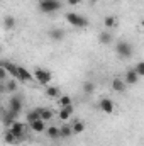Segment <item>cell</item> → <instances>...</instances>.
<instances>
[{
	"label": "cell",
	"instance_id": "cell-1",
	"mask_svg": "<svg viewBox=\"0 0 144 146\" xmlns=\"http://www.w3.org/2000/svg\"><path fill=\"white\" fill-rule=\"evenodd\" d=\"M65 19L68 21V24H71L73 27H78V29H87V27H88V19L83 17V15H80V14L68 12Z\"/></svg>",
	"mask_w": 144,
	"mask_h": 146
},
{
	"label": "cell",
	"instance_id": "cell-2",
	"mask_svg": "<svg viewBox=\"0 0 144 146\" xmlns=\"http://www.w3.org/2000/svg\"><path fill=\"white\" fill-rule=\"evenodd\" d=\"M34 80L41 85H51V80H53V73L46 68H36L34 70Z\"/></svg>",
	"mask_w": 144,
	"mask_h": 146
},
{
	"label": "cell",
	"instance_id": "cell-3",
	"mask_svg": "<svg viewBox=\"0 0 144 146\" xmlns=\"http://www.w3.org/2000/svg\"><path fill=\"white\" fill-rule=\"evenodd\" d=\"M61 9V2L59 0H39V10L44 14H51Z\"/></svg>",
	"mask_w": 144,
	"mask_h": 146
},
{
	"label": "cell",
	"instance_id": "cell-4",
	"mask_svg": "<svg viewBox=\"0 0 144 146\" xmlns=\"http://www.w3.org/2000/svg\"><path fill=\"white\" fill-rule=\"evenodd\" d=\"M115 53H117V56H120V58H131V56H132V46H131V42H127V41H119L117 46H115Z\"/></svg>",
	"mask_w": 144,
	"mask_h": 146
},
{
	"label": "cell",
	"instance_id": "cell-5",
	"mask_svg": "<svg viewBox=\"0 0 144 146\" xmlns=\"http://www.w3.org/2000/svg\"><path fill=\"white\" fill-rule=\"evenodd\" d=\"M20 110H22V99L17 97V95H12L10 100H9V115L15 117V115L20 114Z\"/></svg>",
	"mask_w": 144,
	"mask_h": 146
},
{
	"label": "cell",
	"instance_id": "cell-6",
	"mask_svg": "<svg viewBox=\"0 0 144 146\" xmlns=\"http://www.w3.org/2000/svg\"><path fill=\"white\" fill-rule=\"evenodd\" d=\"M15 136H19L20 139H24V136H26V131H27V124H24V122H19V121H14L12 124H10V127H9Z\"/></svg>",
	"mask_w": 144,
	"mask_h": 146
},
{
	"label": "cell",
	"instance_id": "cell-7",
	"mask_svg": "<svg viewBox=\"0 0 144 146\" xmlns=\"http://www.w3.org/2000/svg\"><path fill=\"white\" fill-rule=\"evenodd\" d=\"M98 110L104 112V114H114V112H115V104H114V100H110V99H100V102H98Z\"/></svg>",
	"mask_w": 144,
	"mask_h": 146
},
{
	"label": "cell",
	"instance_id": "cell-8",
	"mask_svg": "<svg viewBox=\"0 0 144 146\" xmlns=\"http://www.w3.org/2000/svg\"><path fill=\"white\" fill-rule=\"evenodd\" d=\"M139 75L136 73V70L134 68H129L127 72L124 73V82H126V85H136L137 82H139Z\"/></svg>",
	"mask_w": 144,
	"mask_h": 146
},
{
	"label": "cell",
	"instance_id": "cell-9",
	"mask_svg": "<svg viewBox=\"0 0 144 146\" xmlns=\"http://www.w3.org/2000/svg\"><path fill=\"white\" fill-rule=\"evenodd\" d=\"M17 80L22 82V83H27L31 80H34V73H31L29 70H26L24 66H19V72H17Z\"/></svg>",
	"mask_w": 144,
	"mask_h": 146
},
{
	"label": "cell",
	"instance_id": "cell-10",
	"mask_svg": "<svg viewBox=\"0 0 144 146\" xmlns=\"http://www.w3.org/2000/svg\"><path fill=\"white\" fill-rule=\"evenodd\" d=\"M29 127H31V131H34V133H44V131L48 129V122L42 121V119H37V121H34V122L29 124Z\"/></svg>",
	"mask_w": 144,
	"mask_h": 146
},
{
	"label": "cell",
	"instance_id": "cell-11",
	"mask_svg": "<svg viewBox=\"0 0 144 146\" xmlns=\"http://www.w3.org/2000/svg\"><path fill=\"white\" fill-rule=\"evenodd\" d=\"M3 141H5L7 145H19L22 139H20L19 136H15V134H14L10 129H7V131L3 133Z\"/></svg>",
	"mask_w": 144,
	"mask_h": 146
},
{
	"label": "cell",
	"instance_id": "cell-12",
	"mask_svg": "<svg viewBox=\"0 0 144 146\" xmlns=\"http://www.w3.org/2000/svg\"><path fill=\"white\" fill-rule=\"evenodd\" d=\"M2 68H5L9 75H12V78L17 80V72H19V65L10 63V61H2Z\"/></svg>",
	"mask_w": 144,
	"mask_h": 146
},
{
	"label": "cell",
	"instance_id": "cell-13",
	"mask_svg": "<svg viewBox=\"0 0 144 146\" xmlns=\"http://www.w3.org/2000/svg\"><path fill=\"white\" fill-rule=\"evenodd\" d=\"M73 112H75V109H73V106H66V107H61L59 109V112H58V117L63 121V122H66L70 117L73 115Z\"/></svg>",
	"mask_w": 144,
	"mask_h": 146
},
{
	"label": "cell",
	"instance_id": "cell-14",
	"mask_svg": "<svg viewBox=\"0 0 144 146\" xmlns=\"http://www.w3.org/2000/svg\"><path fill=\"white\" fill-rule=\"evenodd\" d=\"M46 95L48 97H51V99H59L63 94H61V90H59V87H54V85H46Z\"/></svg>",
	"mask_w": 144,
	"mask_h": 146
},
{
	"label": "cell",
	"instance_id": "cell-15",
	"mask_svg": "<svg viewBox=\"0 0 144 146\" xmlns=\"http://www.w3.org/2000/svg\"><path fill=\"white\" fill-rule=\"evenodd\" d=\"M112 33L108 31V29H105V31H102V33H98V42L100 44H104V46H108L110 42H112Z\"/></svg>",
	"mask_w": 144,
	"mask_h": 146
},
{
	"label": "cell",
	"instance_id": "cell-16",
	"mask_svg": "<svg viewBox=\"0 0 144 146\" xmlns=\"http://www.w3.org/2000/svg\"><path fill=\"white\" fill-rule=\"evenodd\" d=\"M112 90L117 92V94L126 92V82H124L122 78H114V80H112Z\"/></svg>",
	"mask_w": 144,
	"mask_h": 146
},
{
	"label": "cell",
	"instance_id": "cell-17",
	"mask_svg": "<svg viewBox=\"0 0 144 146\" xmlns=\"http://www.w3.org/2000/svg\"><path fill=\"white\" fill-rule=\"evenodd\" d=\"M46 134H48L49 139H58V138H61V129L58 126H48Z\"/></svg>",
	"mask_w": 144,
	"mask_h": 146
},
{
	"label": "cell",
	"instance_id": "cell-18",
	"mask_svg": "<svg viewBox=\"0 0 144 146\" xmlns=\"http://www.w3.org/2000/svg\"><path fill=\"white\" fill-rule=\"evenodd\" d=\"M2 90H3V92H9V94H14V92L17 90V82H15V78H12V80H9V82H3V83H2Z\"/></svg>",
	"mask_w": 144,
	"mask_h": 146
},
{
	"label": "cell",
	"instance_id": "cell-19",
	"mask_svg": "<svg viewBox=\"0 0 144 146\" xmlns=\"http://www.w3.org/2000/svg\"><path fill=\"white\" fill-rule=\"evenodd\" d=\"M115 26H117V17H115V15H105V17H104V27H105V29L110 31V29H114Z\"/></svg>",
	"mask_w": 144,
	"mask_h": 146
},
{
	"label": "cell",
	"instance_id": "cell-20",
	"mask_svg": "<svg viewBox=\"0 0 144 146\" xmlns=\"http://www.w3.org/2000/svg\"><path fill=\"white\" fill-rule=\"evenodd\" d=\"M65 36H66V34H65L63 29H58V27H56V29H51V31H49V37H51L53 41H63Z\"/></svg>",
	"mask_w": 144,
	"mask_h": 146
},
{
	"label": "cell",
	"instance_id": "cell-21",
	"mask_svg": "<svg viewBox=\"0 0 144 146\" xmlns=\"http://www.w3.org/2000/svg\"><path fill=\"white\" fill-rule=\"evenodd\" d=\"M26 117H27V122H29V124H31V122H34V121H37V119H41V107L29 110V112L26 114Z\"/></svg>",
	"mask_w": 144,
	"mask_h": 146
},
{
	"label": "cell",
	"instance_id": "cell-22",
	"mask_svg": "<svg viewBox=\"0 0 144 146\" xmlns=\"http://www.w3.org/2000/svg\"><path fill=\"white\" fill-rule=\"evenodd\" d=\"M53 117H54V110L49 109V107H41V119H42V121L49 122Z\"/></svg>",
	"mask_w": 144,
	"mask_h": 146
},
{
	"label": "cell",
	"instance_id": "cell-23",
	"mask_svg": "<svg viewBox=\"0 0 144 146\" xmlns=\"http://www.w3.org/2000/svg\"><path fill=\"white\" fill-rule=\"evenodd\" d=\"M59 129H61V138H70V136H73L75 133H73V126L71 124H63V126H59Z\"/></svg>",
	"mask_w": 144,
	"mask_h": 146
},
{
	"label": "cell",
	"instance_id": "cell-24",
	"mask_svg": "<svg viewBox=\"0 0 144 146\" xmlns=\"http://www.w3.org/2000/svg\"><path fill=\"white\" fill-rule=\"evenodd\" d=\"M81 88H83V92H85L87 95H90V94L95 92V83H93L92 80H85L83 85H81Z\"/></svg>",
	"mask_w": 144,
	"mask_h": 146
},
{
	"label": "cell",
	"instance_id": "cell-25",
	"mask_svg": "<svg viewBox=\"0 0 144 146\" xmlns=\"http://www.w3.org/2000/svg\"><path fill=\"white\" fill-rule=\"evenodd\" d=\"M71 126H73V133H75V134H80V133L85 131V122H83V121H75Z\"/></svg>",
	"mask_w": 144,
	"mask_h": 146
},
{
	"label": "cell",
	"instance_id": "cell-26",
	"mask_svg": "<svg viewBox=\"0 0 144 146\" xmlns=\"http://www.w3.org/2000/svg\"><path fill=\"white\" fill-rule=\"evenodd\" d=\"M3 27H5V29H14V27H15V19L10 17V15H7V17L3 19Z\"/></svg>",
	"mask_w": 144,
	"mask_h": 146
},
{
	"label": "cell",
	"instance_id": "cell-27",
	"mask_svg": "<svg viewBox=\"0 0 144 146\" xmlns=\"http://www.w3.org/2000/svg\"><path fill=\"white\" fill-rule=\"evenodd\" d=\"M58 102H59V106H61V107L73 106V104H71V97H70V95H61V97L58 99Z\"/></svg>",
	"mask_w": 144,
	"mask_h": 146
},
{
	"label": "cell",
	"instance_id": "cell-28",
	"mask_svg": "<svg viewBox=\"0 0 144 146\" xmlns=\"http://www.w3.org/2000/svg\"><path fill=\"white\" fill-rule=\"evenodd\" d=\"M134 70H136V73L143 78V76H144V61H137V63H136V66H134Z\"/></svg>",
	"mask_w": 144,
	"mask_h": 146
},
{
	"label": "cell",
	"instance_id": "cell-29",
	"mask_svg": "<svg viewBox=\"0 0 144 146\" xmlns=\"http://www.w3.org/2000/svg\"><path fill=\"white\" fill-rule=\"evenodd\" d=\"M5 76H7V70L0 68V78H2V82H5Z\"/></svg>",
	"mask_w": 144,
	"mask_h": 146
},
{
	"label": "cell",
	"instance_id": "cell-30",
	"mask_svg": "<svg viewBox=\"0 0 144 146\" xmlns=\"http://www.w3.org/2000/svg\"><path fill=\"white\" fill-rule=\"evenodd\" d=\"M81 3V0H68V5H78Z\"/></svg>",
	"mask_w": 144,
	"mask_h": 146
},
{
	"label": "cell",
	"instance_id": "cell-31",
	"mask_svg": "<svg viewBox=\"0 0 144 146\" xmlns=\"http://www.w3.org/2000/svg\"><path fill=\"white\" fill-rule=\"evenodd\" d=\"M88 2H90V5H95L97 3V0H88Z\"/></svg>",
	"mask_w": 144,
	"mask_h": 146
},
{
	"label": "cell",
	"instance_id": "cell-32",
	"mask_svg": "<svg viewBox=\"0 0 144 146\" xmlns=\"http://www.w3.org/2000/svg\"><path fill=\"white\" fill-rule=\"evenodd\" d=\"M141 27H144V19H141Z\"/></svg>",
	"mask_w": 144,
	"mask_h": 146
}]
</instances>
